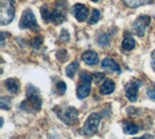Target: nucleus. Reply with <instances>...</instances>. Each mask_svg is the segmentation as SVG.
Listing matches in <instances>:
<instances>
[{
  "instance_id": "1",
  "label": "nucleus",
  "mask_w": 155,
  "mask_h": 139,
  "mask_svg": "<svg viewBox=\"0 0 155 139\" xmlns=\"http://www.w3.org/2000/svg\"><path fill=\"white\" fill-rule=\"evenodd\" d=\"M67 2L65 0H57L53 10L50 11L47 5L41 7L42 19L45 22H53L54 25H60L66 20Z\"/></svg>"
},
{
  "instance_id": "2",
  "label": "nucleus",
  "mask_w": 155,
  "mask_h": 139,
  "mask_svg": "<svg viewBox=\"0 0 155 139\" xmlns=\"http://www.w3.org/2000/svg\"><path fill=\"white\" fill-rule=\"evenodd\" d=\"M19 107L22 111L27 113H36L40 111L42 107V99L39 90L34 86L29 85L26 89V98L21 103Z\"/></svg>"
},
{
  "instance_id": "3",
  "label": "nucleus",
  "mask_w": 155,
  "mask_h": 139,
  "mask_svg": "<svg viewBox=\"0 0 155 139\" xmlns=\"http://www.w3.org/2000/svg\"><path fill=\"white\" fill-rule=\"evenodd\" d=\"M58 119L67 126H73L79 122V111L72 106H62L53 108Z\"/></svg>"
},
{
  "instance_id": "4",
  "label": "nucleus",
  "mask_w": 155,
  "mask_h": 139,
  "mask_svg": "<svg viewBox=\"0 0 155 139\" xmlns=\"http://www.w3.org/2000/svg\"><path fill=\"white\" fill-rule=\"evenodd\" d=\"M15 18L14 0H0V23L9 25Z\"/></svg>"
},
{
  "instance_id": "5",
  "label": "nucleus",
  "mask_w": 155,
  "mask_h": 139,
  "mask_svg": "<svg viewBox=\"0 0 155 139\" xmlns=\"http://www.w3.org/2000/svg\"><path fill=\"white\" fill-rule=\"evenodd\" d=\"M93 78L92 75L87 72H81L80 74V82L77 88V97L80 99L87 97L91 90V82Z\"/></svg>"
},
{
  "instance_id": "6",
  "label": "nucleus",
  "mask_w": 155,
  "mask_h": 139,
  "mask_svg": "<svg viewBox=\"0 0 155 139\" xmlns=\"http://www.w3.org/2000/svg\"><path fill=\"white\" fill-rule=\"evenodd\" d=\"M101 122V115L99 113H92L84 124V127L81 128L82 134L86 136H92L97 132L99 128V124Z\"/></svg>"
},
{
  "instance_id": "7",
  "label": "nucleus",
  "mask_w": 155,
  "mask_h": 139,
  "mask_svg": "<svg viewBox=\"0 0 155 139\" xmlns=\"http://www.w3.org/2000/svg\"><path fill=\"white\" fill-rule=\"evenodd\" d=\"M19 28L21 29H31L38 31L40 27L37 25L36 18L30 9H26L22 13L21 21H19Z\"/></svg>"
},
{
  "instance_id": "8",
  "label": "nucleus",
  "mask_w": 155,
  "mask_h": 139,
  "mask_svg": "<svg viewBox=\"0 0 155 139\" xmlns=\"http://www.w3.org/2000/svg\"><path fill=\"white\" fill-rule=\"evenodd\" d=\"M149 22H150V17L147 16V15L139 16L137 19H136L132 25V28H133L134 32L137 34V36H139V37L144 36L145 29H147V27L148 26Z\"/></svg>"
},
{
  "instance_id": "9",
  "label": "nucleus",
  "mask_w": 155,
  "mask_h": 139,
  "mask_svg": "<svg viewBox=\"0 0 155 139\" xmlns=\"http://www.w3.org/2000/svg\"><path fill=\"white\" fill-rule=\"evenodd\" d=\"M140 85H142V82L138 79H134L125 85V87H124L125 94H126V97H127L130 101H132V102L137 101L138 92H139Z\"/></svg>"
},
{
  "instance_id": "10",
  "label": "nucleus",
  "mask_w": 155,
  "mask_h": 139,
  "mask_svg": "<svg viewBox=\"0 0 155 139\" xmlns=\"http://www.w3.org/2000/svg\"><path fill=\"white\" fill-rule=\"evenodd\" d=\"M71 13L74 15L78 22H84L88 18V8L84 4L78 3L71 9Z\"/></svg>"
},
{
  "instance_id": "11",
  "label": "nucleus",
  "mask_w": 155,
  "mask_h": 139,
  "mask_svg": "<svg viewBox=\"0 0 155 139\" xmlns=\"http://www.w3.org/2000/svg\"><path fill=\"white\" fill-rule=\"evenodd\" d=\"M81 59L84 61V63H86L87 65L93 66L98 64L99 62V56L97 55V53L94 51H86L84 52L81 56Z\"/></svg>"
},
{
  "instance_id": "12",
  "label": "nucleus",
  "mask_w": 155,
  "mask_h": 139,
  "mask_svg": "<svg viewBox=\"0 0 155 139\" xmlns=\"http://www.w3.org/2000/svg\"><path fill=\"white\" fill-rule=\"evenodd\" d=\"M101 66L105 69H108L110 71H113V72H118L120 73V66L115 60H114L110 57H105V59L102 60Z\"/></svg>"
},
{
  "instance_id": "13",
  "label": "nucleus",
  "mask_w": 155,
  "mask_h": 139,
  "mask_svg": "<svg viewBox=\"0 0 155 139\" xmlns=\"http://www.w3.org/2000/svg\"><path fill=\"white\" fill-rule=\"evenodd\" d=\"M114 89H115V84L114 81L110 79H106L104 81V83L101 85L99 92L103 95H108L110 94L111 93H114Z\"/></svg>"
},
{
  "instance_id": "14",
  "label": "nucleus",
  "mask_w": 155,
  "mask_h": 139,
  "mask_svg": "<svg viewBox=\"0 0 155 139\" xmlns=\"http://www.w3.org/2000/svg\"><path fill=\"white\" fill-rule=\"evenodd\" d=\"M4 84L6 86V89L12 94H17L19 90V82L16 78H9L4 81Z\"/></svg>"
},
{
  "instance_id": "15",
  "label": "nucleus",
  "mask_w": 155,
  "mask_h": 139,
  "mask_svg": "<svg viewBox=\"0 0 155 139\" xmlns=\"http://www.w3.org/2000/svg\"><path fill=\"white\" fill-rule=\"evenodd\" d=\"M123 131L126 134H136L139 131V127L131 121L123 122Z\"/></svg>"
},
{
  "instance_id": "16",
  "label": "nucleus",
  "mask_w": 155,
  "mask_h": 139,
  "mask_svg": "<svg viewBox=\"0 0 155 139\" xmlns=\"http://www.w3.org/2000/svg\"><path fill=\"white\" fill-rule=\"evenodd\" d=\"M122 2L125 6L129 8H138L140 6L145 5V4L150 3L151 0H122Z\"/></svg>"
},
{
  "instance_id": "17",
  "label": "nucleus",
  "mask_w": 155,
  "mask_h": 139,
  "mask_svg": "<svg viewBox=\"0 0 155 139\" xmlns=\"http://www.w3.org/2000/svg\"><path fill=\"white\" fill-rule=\"evenodd\" d=\"M136 46V42L133 39L132 36L129 34H126L124 36V39L122 41V48L126 51H132Z\"/></svg>"
},
{
  "instance_id": "18",
  "label": "nucleus",
  "mask_w": 155,
  "mask_h": 139,
  "mask_svg": "<svg viewBox=\"0 0 155 139\" xmlns=\"http://www.w3.org/2000/svg\"><path fill=\"white\" fill-rule=\"evenodd\" d=\"M79 66H80L79 61L75 60L71 62V63L66 67V75L71 79L74 78L75 74L77 73V70L79 69Z\"/></svg>"
},
{
  "instance_id": "19",
  "label": "nucleus",
  "mask_w": 155,
  "mask_h": 139,
  "mask_svg": "<svg viewBox=\"0 0 155 139\" xmlns=\"http://www.w3.org/2000/svg\"><path fill=\"white\" fill-rule=\"evenodd\" d=\"M97 43H98V45L103 46V47L109 45V43H110V36L107 34V33H102V34L99 35V37L97 38Z\"/></svg>"
},
{
  "instance_id": "20",
  "label": "nucleus",
  "mask_w": 155,
  "mask_h": 139,
  "mask_svg": "<svg viewBox=\"0 0 155 139\" xmlns=\"http://www.w3.org/2000/svg\"><path fill=\"white\" fill-rule=\"evenodd\" d=\"M99 19H100V12L97 9H93L91 13V16L88 19V23L89 25H95L99 21Z\"/></svg>"
},
{
  "instance_id": "21",
  "label": "nucleus",
  "mask_w": 155,
  "mask_h": 139,
  "mask_svg": "<svg viewBox=\"0 0 155 139\" xmlns=\"http://www.w3.org/2000/svg\"><path fill=\"white\" fill-rule=\"evenodd\" d=\"M43 42H44L43 37L41 35H37L30 41V45H31V47L34 48V49H39V48L42 46Z\"/></svg>"
},
{
  "instance_id": "22",
  "label": "nucleus",
  "mask_w": 155,
  "mask_h": 139,
  "mask_svg": "<svg viewBox=\"0 0 155 139\" xmlns=\"http://www.w3.org/2000/svg\"><path fill=\"white\" fill-rule=\"evenodd\" d=\"M10 97H2L0 98V107L4 110H9L10 109Z\"/></svg>"
},
{
  "instance_id": "23",
  "label": "nucleus",
  "mask_w": 155,
  "mask_h": 139,
  "mask_svg": "<svg viewBox=\"0 0 155 139\" xmlns=\"http://www.w3.org/2000/svg\"><path fill=\"white\" fill-rule=\"evenodd\" d=\"M59 38H60V40L62 42H68V41L70 40V33H69V31H68L67 29H65V28H63V29L61 30V32H60Z\"/></svg>"
},
{
  "instance_id": "24",
  "label": "nucleus",
  "mask_w": 155,
  "mask_h": 139,
  "mask_svg": "<svg viewBox=\"0 0 155 139\" xmlns=\"http://www.w3.org/2000/svg\"><path fill=\"white\" fill-rule=\"evenodd\" d=\"M66 84L64 82H58L56 84V90H57V93H59V94H64V93L66 92Z\"/></svg>"
},
{
  "instance_id": "25",
  "label": "nucleus",
  "mask_w": 155,
  "mask_h": 139,
  "mask_svg": "<svg viewBox=\"0 0 155 139\" xmlns=\"http://www.w3.org/2000/svg\"><path fill=\"white\" fill-rule=\"evenodd\" d=\"M92 78H93L94 83L99 84L101 81H103L105 79V74L104 73H101V72H96V73L93 74Z\"/></svg>"
},
{
  "instance_id": "26",
  "label": "nucleus",
  "mask_w": 155,
  "mask_h": 139,
  "mask_svg": "<svg viewBox=\"0 0 155 139\" xmlns=\"http://www.w3.org/2000/svg\"><path fill=\"white\" fill-rule=\"evenodd\" d=\"M147 95L150 99H153L155 100V87L153 88H150L148 90H147Z\"/></svg>"
},
{
  "instance_id": "27",
  "label": "nucleus",
  "mask_w": 155,
  "mask_h": 139,
  "mask_svg": "<svg viewBox=\"0 0 155 139\" xmlns=\"http://www.w3.org/2000/svg\"><path fill=\"white\" fill-rule=\"evenodd\" d=\"M151 66L153 70L155 71V51L151 53Z\"/></svg>"
},
{
  "instance_id": "28",
  "label": "nucleus",
  "mask_w": 155,
  "mask_h": 139,
  "mask_svg": "<svg viewBox=\"0 0 155 139\" xmlns=\"http://www.w3.org/2000/svg\"><path fill=\"white\" fill-rule=\"evenodd\" d=\"M133 139H153V136L150 135V134H144V135L142 137H136Z\"/></svg>"
},
{
  "instance_id": "29",
  "label": "nucleus",
  "mask_w": 155,
  "mask_h": 139,
  "mask_svg": "<svg viewBox=\"0 0 155 139\" xmlns=\"http://www.w3.org/2000/svg\"><path fill=\"white\" fill-rule=\"evenodd\" d=\"M91 1H92V2H97L98 0H91Z\"/></svg>"
}]
</instances>
